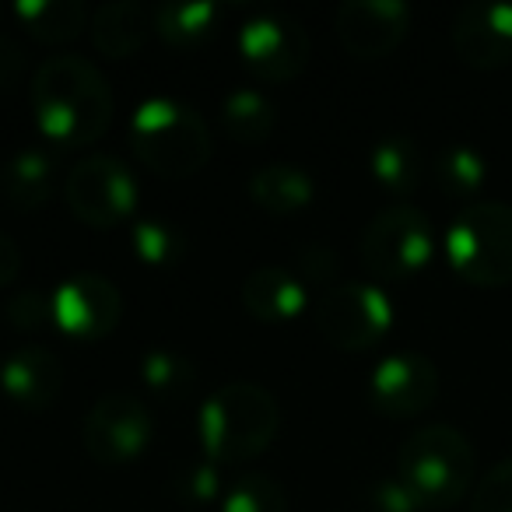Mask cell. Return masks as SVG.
<instances>
[{"instance_id":"obj_1","label":"cell","mask_w":512,"mask_h":512,"mask_svg":"<svg viewBox=\"0 0 512 512\" xmlns=\"http://www.w3.org/2000/svg\"><path fill=\"white\" fill-rule=\"evenodd\" d=\"M29 102L39 134L60 148L95 144L113 120V92L106 78L99 67L74 53H60L36 67Z\"/></svg>"},{"instance_id":"obj_2","label":"cell","mask_w":512,"mask_h":512,"mask_svg":"<svg viewBox=\"0 0 512 512\" xmlns=\"http://www.w3.org/2000/svg\"><path fill=\"white\" fill-rule=\"evenodd\" d=\"M281 428V407L256 383H225L200 404L197 439L211 463H242L260 456Z\"/></svg>"},{"instance_id":"obj_3","label":"cell","mask_w":512,"mask_h":512,"mask_svg":"<svg viewBox=\"0 0 512 512\" xmlns=\"http://www.w3.org/2000/svg\"><path fill=\"white\" fill-rule=\"evenodd\" d=\"M130 148L158 176L186 179L211 158V130L193 106L172 95H151L130 116Z\"/></svg>"},{"instance_id":"obj_4","label":"cell","mask_w":512,"mask_h":512,"mask_svg":"<svg viewBox=\"0 0 512 512\" xmlns=\"http://www.w3.org/2000/svg\"><path fill=\"white\" fill-rule=\"evenodd\" d=\"M397 477L411 488L421 509H449L474 488V446L460 428L425 425L407 435L400 446Z\"/></svg>"},{"instance_id":"obj_5","label":"cell","mask_w":512,"mask_h":512,"mask_svg":"<svg viewBox=\"0 0 512 512\" xmlns=\"http://www.w3.org/2000/svg\"><path fill=\"white\" fill-rule=\"evenodd\" d=\"M446 260L467 285H512V204L474 200L446 232Z\"/></svg>"},{"instance_id":"obj_6","label":"cell","mask_w":512,"mask_h":512,"mask_svg":"<svg viewBox=\"0 0 512 512\" xmlns=\"http://www.w3.org/2000/svg\"><path fill=\"white\" fill-rule=\"evenodd\" d=\"M435 232L421 207L393 204L379 211L362 232V264L376 281H411L432 264Z\"/></svg>"},{"instance_id":"obj_7","label":"cell","mask_w":512,"mask_h":512,"mask_svg":"<svg viewBox=\"0 0 512 512\" xmlns=\"http://www.w3.org/2000/svg\"><path fill=\"white\" fill-rule=\"evenodd\" d=\"M64 193L74 218L92 228H113L134 221L141 183L116 155H88L67 172Z\"/></svg>"},{"instance_id":"obj_8","label":"cell","mask_w":512,"mask_h":512,"mask_svg":"<svg viewBox=\"0 0 512 512\" xmlns=\"http://www.w3.org/2000/svg\"><path fill=\"white\" fill-rule=\"evenodd\" d=\"M316 327L341 351L376 348L393 327V302L372 281H341L316 306Z\"/></svg>"},{"instance_id":"obj_9","label":"cell","mask_w":512,"mask_h":512,"mask_svg":"<svg viewBox=\"0 0 512 512\" xmlns=\"http://www.w3.org/2000/svg\"><path fill=\"white\" fill-rule=\"evenodd\" d=\"M309 32L299 18L285 11H264L242 22L239 29V57L256 78L264 81H292L309 64Z\"/></svg>"},{"instance_id":"obj_10","label":"cell","mask_w":512,"mask_h":512,"mask_svg":"<svg viewBox=\"0 0 512 512\" xmlns=\"http://www.w3.org/2000/svg\"><path fill=\"white\" fill-rule=\"evenodd\" d=\"M81 435H85V449L92 460L116 467V463H130L144 456V449L151 446V435H155V425H151L144 400L116 390L95 400Z\"/></svg>"},{"instance_id":"obj_11","label":"cell","mask_w":512,"mask_h":512,"mask_svg":"<svg viewBox=\"0 0 512 512\" xmlns=\"http://www.w3.org/2000/svg\"><path fill=\"white\" fill-rule=\"evenodd\" d=\"M53 327L71 341H102L123 316V295L102 274H71L50 292Z\"/></svg>"},{"instance_id":"obj_12","label":"cell","mask_w":512,"mask_h":512,"mask_svg":"<svg viewBox=\"0 0 512 512\" xmlns=\"http://www.w3.org/2000/svg\"><path fill=\"white\" fill-rule=\"evenodd\" d=\"M439 397V369L432 358L397 351L383 358L369 376V400L386 418H414Z\"/></svg>"},{"instance_id":"obj_13","label":"cell","mask_w":512,"mask_h":512,"mask_svg":"<svg viewBox=\"0 0 512 512\" xmlns=\"http://www.w3.org/2000/svg\"><path fill=\"white\" fill-rule=\"evenodd\" d=\"M337 39L358 60H383L404 43L411 8L400 0H348L334 15Z\"/></svg>"},{"instance_id":"obj_14","label":"cell","mask_w":512,"mask_h":512,"mask_svg":"<svg viewBox=\"0 0 512 512\" xmlns=\"http://www.w3.org/2000/svg\"><path fill=\"white\" fill-rule=\"evenodd\" d=\"M453 50L474 71H498L512 64V4L477 0L460 8L453 22Z\"/></svg>"},{"instance_id":"obj_15","label":"cell","mask_w":512,"mask_h":512,"mask_svg":"<svg viewBox=\"0 0 512 512\" xmlns=\"http://www.w3.org/2000/svg\"><path fill=\"white\" fill-rule=\"evenodd\" d=\"M0 390L11 404L43 411L64 390V362L43 344H25L0 362Z\"/></svg>"},{"instance_id":"obj_16","label":"cell","mask_w":512,"mask_h":512,"mask_svg":"<svg viewBox=\"0 0 512 512\" xmlns=\"http://www.w3.org/2000/svg\"><path fill=\"white\" fill-rule=\"evenodd\" d=\"M242 306L264 323H288L309 306V288L285 267H256L242 281Z\"/></svg>"},{"instance_id":"obj_17","label":"cell","mask_w":512,"mask_h":512,"mask_svg":"<svg viewBox=\"0 0 512 512\" xmlns=\"http://www.w3.org/2000/svg\"><path fill=\"white\" fill-rule=\"evenodd\" d=\"M88 29H92L95 50L106 53L109 60H123L144 50V43L155 32V11L134 4V0H116V4H102L95 11Z\"/></svg>"},{"instance_id":"obj_18","label":"cell","mask_w":512,"mask_h":512,"mask_svg":"<svg viewBox=\"0 0 512 512\" xmlns=\"http://www.w3.org/2000/svg\"><path fill=\"white\" fill-rule=\"evenodd\" d=\"M57 186V162L46 148H22L0 165V200L15 211H36Z\"/></svg>"},{"instance_id":"obj_19","label":"cell","mask_w":512,"mask_h":512,"mask_svg":"<svg viewBox=\"0 0 512 512\" xmlns=\"http://www.w3.org/2000/svg\"><path fill=\"white\" fill-rule=\"evenodd\" d=\"M369 172L386 193L393 197H411L425 176V155L418 141L407 134H386L372 144L369 151Z\"/></svg>"},{"instance_id":"obj_20","label":"cell","mask_w":512,"mask_h":512,"mask_svg":"<svg viewBox=\"0 0 512 512\" xmlns=\"http://www.w3.org/2000/svg\"><path fill=\"white\" fill-rule=\"evenodd\" d=\"M316 183L302 165L292 162H271L260 165L249 179V197L256 207H264L271 214H295L302 207L313 204Z\"/></svg>"},{"instance_id":"obj_21","label":"cell","mask_w":512,"mask_h":512,"mask_svg":"<svg viewBox=\"0 0 512 512\" xmlns=\"http://www.w3.org/2000/svg\"><path fill=\"white\" fill-rule=\"evenodd\" d=\"M15 18L36 43H71L92 25L81 0H18Z\"/></svg>"},{"instance_id":"obj_22","label":"cell","mask_w":512,"mask_h":512,"mask_svg":"<svg viewBox=\"0 0 512 512\" xmlns=\"http://www.w3.org/2000/svg\"><path fill=\"white\" fill-rule=\"evenodd\" d=\"M221 4L211 0H179L155 8V32L176 50H197L218 32Z\"/></svg>"},{"instance_id":"obj_23","label":"cell","mask_w":512,"mask_h":512,"mask_svg":"<svg viewBox=\"0 0 512 512\" xmlns=\"http://www.w3.org/2000/svg\"><path fill=\"white\" fill-rule=\"evenodd\" d=\"M221 127L235 144H260L278 127V109L256 88H232L221 99Z\"/></svg>"},{"instance_id":"obj_24","label":"cell","mask_w":512,"mask_h":512,"mask_svg":"<svg viewBox=\"0 0 512 512\" xmlns=\"http://www.w3.org/2000/svg\"><path fill=\"white\" fill-rule=\"evenodd\" d=\"M435 186H439L446 197L453 200H470L474 204V197L484 190V183H488V162H484V155L477 148H470V144H449V148L439 151V158H435Z\"/></svg>"},{"instance_id":"obj_25","label":"cell","mask_w":512,"mask_h":512,"mask_svg":"<svg viewBox=\"0 0 512 512\" xmlns=\"http://www.w3.org/2000/svg\"><path fill=\"white\" fill-rule=\"evenodd\" d=\"M141 383L162 400H186L197 390V365L169 348H155L141 358Z\"/></svg>"},{"instance_id":"obj_26","label":"cell","mask_w":512,"mask_h":512,"mask_svg":"<svg viewBox=\"0 0 512 512\" xmlns=\"http://www.w3.org/2000/svg\"><path fill=\"white\" fill-rule=\"evenodd\" d=\"M130 246H134L137 260H144L148 267H172L183 260L186 235L179 232V225H172V221L137 218V221H130Z\"/></svg>"},{"instance_id":"obj_27","label":"cell","mask_w":512,"mask_h":512,"mask_svg":"<svg viewBox=\"0 0 512 512\" xmlns=\"http://www.w3.org/2000/svg\"><path fill=\"white\" fill-rule=\"evenodd\" d=\"M218 512H288V495L271 474H242L225 488Z\"/></svg>"},{"instance_id":"obj_28","label":"cell","mask_w":512,"mask_h":512,"mask_svg":"<svg viewBox=\"0 0 512 512\" xmlns=\"http://www.w3.org/2000/svg\"><path fill=\"white\" fill-rule=\"evenodd\" d=\"M228 484L221 481L218 463L200 460L193 467H186L183 474L176 477V495L183 498L186 505H221Z\"/></svg>"},{"instance_id":"obj_29","label":"cell","mask_w":512,"mask_h":512,"mask_svg":"<svg viewBox=\"0 0 512 512\" xmlns=\"http://www.w3.org/2000/svg\"><path fill=\"white\" fill-rule=\"evenodd\" d=\"M470 512H512V456L498 460L495 467L477 481Z\"/></svg>"},{"instance_id":"obj_30","label":"cell","mask_w":512,"mask_h":512,"mask_svg":"<svg viewBox=\"0 0 512 512\" xmlns=\"http://www.w3.org/2000/svg\"><path fill=\"white\" fill-rule=\"evenodd\" d=\"M8 320L15 330H22V334H39V330L53 327V302L46 292H39V288H25V292H18L15 299L8 302Z\"/></svg>"},{"instance_id":"obj_31","label":"cell","mask_w":512,"mask_h":512,"mask_svg":"<svg viewBox=\"0 0 512 512\" xmlns=\"http://www.w3.org/2000/svg\"><path fill=\"white\" fill-rule=\"evenodd\" d=\"M369 502L376 512H425L400 477H383L369 488Z\"/></svg>"},{"instance_id":"obj_32","label":"cell","mask_w":512,"mask_h":512,"mask_svg":"<svg viewBox=\"0 0 512 512\" xmlns=\"http://www.w3.org/2000/svg\"><path fill=\"white\" fill-rule=\"evenodd\" d=\"M25 78V50L11 36H0V92H11Z\"/></svg>"},{"instance_id":"obj_33","label":"cell","mask_w":512,"mask_h":512,"mask_svg":"<svg viewBox=\"0 0 512 512\" xmlns=\"http://www.w3.org/2000/svg\"><path fill=\"white\" fill-rule=\"evenodd\" d=\"M18 274H22V249L11 235L0 232V288L18 281Z\"/></svg>"},{"instance_id":"obj_34","label":"cell","mask_w":512,"mask_h":512,"mask_svg":"<svg viewBox=\"0 0 512 512\" xmlns=\"http://www.w3.org/2000/svg\"><path fill=\"white\" fill-rule=\"evenodd\" d=\"M302 264H309V274L313 278H330V271L337 267V260H334V253H327V249H309L306 256H302Z\"/></svg>"}]
</instances>
